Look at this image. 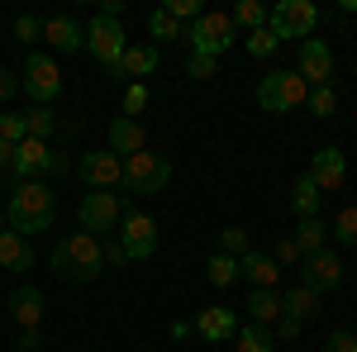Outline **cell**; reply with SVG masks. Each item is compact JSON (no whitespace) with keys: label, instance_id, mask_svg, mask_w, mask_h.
<instances>
[{"label":"cell","instance_id":"3957f363","mask_svg":"<svg viewBox=\"0 0 357 352\" xmlns=\"http://www.w3.org/2000/svg\"><path fill=\"white\" fill-rule=\"evenodd\" d=\"M172 181V162H167L162 153H134V158H124V176H119V186L129 190V195H158V190Z\"/></svg>","mask_w":357,"mask_h":352},{"label":"cell","instance_id":"9a60e30c","mask_svg":"<svg viewBox=\"0 0 357 352\" xmlns=\"http://www.w3.org/2000/svg\"><path fill=\"white\" fill-rule=\"evenodd\" d=\"M48 167H53V148L38 143V138H24V143L15 148V167H10V171H15L20 181H43Z\"/></svg>","mask_w":357,"mask_h":352},{"label":"cell","instance_id":"f6af8a7d","mask_svg":"<svg viewBox=\"0 0 357 352\" xmlns=\"http://www.w3.org/2000/svg\"><path fill=\"white\" fill-rule=\"evenodd\" d=\"M38 343H43L38 328H24V333H20V352H38Z\"/></svg>","mask_w":357,"mask_h":352},{"label":"cell","instance_id":"4dcf8cb0","mask_svg":"<svg viewBox=\"0 0 357 352\" xmlns=\"http://www.w3.org/2000/svg\"><path fill=\"white\" fill-rule=\"evenodd\" d=\"M234 338H238V343H234L238 352H272V348H276L272 328H262V324H248V328H238Z\"/></svg>","mask_w":357,"mask_h":352},{"label":"cell","instance_id":"e0dca14e","mask_svg":"<svg viewBox=\"0 0 357 352\" xmlns=\"http://www.w3.org/2000/svg\"><path fill=\"white\" fill-rule=\"evenodd\" d=\"M195 333H200L205 343H229V338L238 333V319H234L229 305H205V309L195 314Z\"/></svg>","mask_w":357,"mask_h":352},{"label":"cell","instance_id":"1f68e13d","mask_svg":"<svg viewBox=\"0 0 357 352\" xmlns=\"http://www.w3.org/2000/svg\"><path fill=\"white\" fill-rule=\"evenodd\" d=\"M329 238H338L343 247H357V205H343V210L333 215Z\"/></svg>","mask_w":357,"mask_h":352},{"label":"cell","instance_id":"277c9868","mask_svg":"<svg viewBox=\"0 0 357 352\" xmlns=\"http://www.w3.org/2000/svg\"><path fill=\"white\" fill-rule=\"evenodd\" d=\"M305 95H310V86H305L301 72H272V77H262V82H257V105L267 109V114L301 109Z\"/></svg>","mask_w":357,"mask_h":352},{"label":"cell","instance_id":"30bf717a","mask_svg":"<svg viewBox=\"0 0 357 352\" xmlns=\"http://www.w3.org/2000/svg\"><path fill=\"white\" fill-rule=\"evenodd\" d=\"M119 243H124V252H129V262L153 257V252H158V224H153L148 215H138V210H129V215L119 219Z\"/></svg>","mask_w":357,"mask_h":352},{"label":"cell","instance_id":"6da1fadb","mask_svg":"<svg viewBox=\"0 0 357 352\" xmlns=\"http://www.w3.org/2000/svg\"><path fill=\"white\" fill-rule=\"evenodd\" d=\"M57 215V195L43 181H20L15 195H10V205H5V229H15V234H43Z\"/></svg>","mask_w":357,"mask_h":352},{"label":"cell","instance_id":"d6986e66","mask_svg":"<svg viewBox=\"0 0 357 352\" xmlns=\"http://www.w3.org/2000/svg\"><path fill=\"white\" fill-rule=\"evenodd\" d=\"M158 62H162V57H158L153 43H129L114 72H119V77H129V82H143V77H153V72H158Z\"/></svg>","mask_w":357,"mask_h":352},{"label":"cell","instance_id":"7a4b0ae2","mask_svg":"<svg viewBox=\"0 0 357 352\" xmlns=\"http://www.w3.org/2000/svg\"><path fill=\"white\" fill-rule=\"evenodd\" d=\"M53 271L57 281H96L100 271H105V257H100V238L96 234H72V238H62V243L53 247Z\"/></svg>","mask_w":357,"mask_h":352},{"label":"cell","instance_id":"7dc6e473","mask_svg":"<svg viewBox=\"0 0 357 352\" xmlns=\"http://www.w3.org/2000/svg\"><path fill=\"white\" fill-rule=\"evenodd\" d=\"M338 15H357V0H338Z\"/></svg>","mask_w":357,"mask_h":352},{"label":"cell","instance_id":"d6a6232c","mask_svg":"<svg viewBox=\"0 0 357 352\" xmlns=\"http://www.w3.org/2000/svg\"><path fill=\"white\" fill-rule=\"evenodd\" d=\"M305 105H310V114H319V119H329L333 109H338V95H333V86H310V95H305Z\"/></svg>","mask_w":357,"mask_h":352},{"label":"cell","instance_id":"f546056e","mask_svg":"<svg viewBox=\"0 0 357 352\" xmlns=\"http://www.w3.org/2000/svg\"><path fill=\"white\" fill-rule=\"evenodd\" d=\"M24 124H29V138L48 143V138L57 134V114H53V105H33V109L24 114Z\"/></svg>","mask_w":357,"mask_h":352},{"label":"cell","instance_id":"4fadbf2b","mask_svg":"<svg viewBox=\"0 0 357 352\" xmlns=\"http://www.w3.org/2000/svg\"><path fill=\"white\" fill-rule=\"evenodd\" d=\"M305 176L319 190H343V181H348V158H343V148H319V153L310 158V171H305Z\"/></svg>","mask_w":357,"mask_h":352},{"label":"cell","instance_id":"603a6c76","mask_svg":"<svg viewBox=\"0 0 357 352\" xmlns=\"http://www.w3.org/2000/svg\"><path fill=\"white\" fill-rule=\"evenodd\" d=\"M10 314H15L20 333H24V328H38V319H43V296H38V286H20V291L10 296Z\"/></svg>","mask_w":357,"mask_h":352},{"label":"cell","instance_id":"ab89813d","mask_svg":"<svg viewBox=\"0 0 357 352\" xmlns=\"http://www.w3.org/2000/svg\"><path fill=\"white\" fill-rule=\"evenodd\" d=\"M324 352H357V333H348V328L329 333V338H324Z\"/></svg>","mask_w":357,"mask_h":352},{"label":"cell","instance_id":"7c38bea8","mask_svg":"<svg viewBox=\"0 0 357 352\" xmlns=\"http://www.w3.org/2000/svg\"><path fill=\"white\" fill-rule=\"evenodd\" d=\"M301 262H305V286H314L319 296L333 291V286H343V257L333 247H319V252H310Z\"/></svg>","mask_w":357,"mask_h":352},{"label":"cell","instance_id":"836d02e7","mask_svg":"<svg viewBox=\"0 0 357 352\" xmlns=\"http://www.w3.org/2000/svg\"><path fill=\"white\" fill-rule=\"evenodd\" d=\"M243 48H248L252 57H272L276 48H281V38H276L272 29L262 24V29H252V33H248V43H243Z\"/></svg>","mask_w":357,"mask_h":352},{"label":"cell","instance_id":"7402d4cb","mask_svg":"<svg viewBox=\"0 0 357 352\" xmlns=\"http://www.w3.org/2000/svg\"><path fill=\"white\" fill-rule=\"evenodd\" d=\"M0 267H5V271H29V267H33V247H29L24 234L0 229Z\"/></svg>","mask_w":357,"mask_h":352},{"label":"cell","instance_id":"4316f807","mask_svg":"<svg viewBox=\"0 0 357 352\" xmlns=\"http://www.w3.org/2000/svg\"><path fill=\"white\" fill-rule=\"evenodd\" d=\"M319 200H324V190L314 186L310 176H301L296 190H291V210H296L301 219H319Z\"/></svg>","mask_w":357,"mask_h":352},{"label":"cell","instance_id":"484cf974","mask_svg":"<svg viewBox=\"0 0 357 352\" xmlns=\"http://www.w3.org/2000/svg\"><path fill=\"white\" fill-rule=\"evenodd\" d=\"M248 319L272 328L276 319H281V296H276V291H252V296H248Z\"/></svg>","mask_w":357,"mask_h":352},{"label":"cell","instance_id":"ac0fdd59","mask_svg":"<svg viewBox=\"0 0 357 352\" xmlns=\"http://www.w3.org/2000/svg\"><path fill=\"white\" fill-rule=\"evenodd\" d=\"M143 148H148V129H143L138 119L114 114V124H110V153L124 162V158H134V153H143Z\"/></svg>","mask_w":357,"mask_h":352},{"label":"cell","instance_id":"d590c367","mask_svg":"<svg viewBox=\"0 0 357 352\" xmlns=\"http://www.w3.org/2000/svg\"><path fill=\"white\" fill-rule=\"evenodd\" d=\"M143 109H148V86L129 82V91H124V119H138Z\"/></svg>","mask_w":357,"mask_h":352},{"label":"cell","instance_id":"83f0119b","mask_svg":"<svg viewBox=\"0 0 357 352\" xmlns=\"http://www.w3.org/2000/svg\"><path fill=\"white\" fill-rule=\"evenodd\" d=\"M229 20H234V29H248V33H252V29L267 24V5H262V0H238V5L229 10Z\"/></svg>","mask_w":357,"mask_h":352},{"label":"cell","instance_id":"8d00e7d4","mask_svg":"<svg viewBox=\"0 0 357 352\" xmlns=\"http://www.w3.org/2000/svg\"><path fill=\"white\" fill-rule=\"evenodd\" d=\"M0 138L20 148V143L29 138V124H24V114H0Z\"/></svg>","mask_w":357,"mask_h":352},{"label":"cell","instance_id":"52a82bcc","mask_svg":"<svg viewBox=\"0 0 357 352\" xmlns=\"http://www.w3.org/2000/svg\"><path fill=\"white\" fill-rule=\"evenodd\" d=\"M314 24H319V10L310 0H281V5L267 10V29H272L276 38H301L305 43L314 33Z\"/></svg>","mask_w":357,"mask_h":352},{"label":"cell","instance_id":"7bdbcfd3","mask_svg":"<svg viewBox=\"0 0 357 352\" xmlns=\"http://www.w3.org/2000/svg\"><path fill=\"white\" fill-rule=\"evenodd\" d=\"M301 319H286V314H281V319H276V328H272V338L276 343H291V338H301Z\"/></svg>","mask_w":357,"mask_h":352},{"label":"cell","instance_id":"cb8c5ba5","mask_svg":"<svg viewBox=\"0 0 357 352\" xmlns=\"http://www.w3.org/2000/svg\"><path fill=\"white\" fill-rule=\"evenodd\" d=\"M291 243L301 247V257L319 252V247H329V229H324V219H301L296 234H291Z\"/></svg>","mask_w":357,"mask_h":352},{"label":"cell","instance_id":"2e32d148","mask_svg":"<svg viewBox=\"0 0 357 352\" xmlns=\"http://www.w3.org/2000/svg\"><path fill=\"white\" fill-rule=\"evenodd\" d=\"M43 38L57 53H77V48H86V24L77 15H48L43 20Z\"/></svg>","mask_w":357,"mask_h":352},{"label":"cell","instance_id":"60d3db41","mask_svg":"<svg viewBox=\"0 0 357 352\" xmlns=\"http://www.w3.org/2000/svg\"><path fill=\"white\" fill-rule=\"evenodd\" d=\"M100 257H105V267H124V262H129V252H124L119 238H105V243H100Z\"/></svg>","mask_w":357,"mask_h":352},{"label":"cell","instance_id":"8992f818","mask_svg":"<svg viewBox=\"0 0 357 352\" xmlns=\"http://www.w3.org/2000/svg\"><path fill=\"white\" fill-rule=\"evenodd\" d=\"M124 48H129V38H124V24L119 20H110V15H96L91 24H86V53L96 57L100 67H119V57H124Z\"/></svg>","mask_w":357,"mask_h":352},{"label":"cell","instance_id":"44dd1931","mask_svg":"<svg viewBox=\"0 0 357 352\" xmlns=\"http://www.w3.org/2000/svg\"><path fill=\"white\" fill-rule=\"evenodd\" d=\"M238 271H243V281H252V291H276V276H281V267L267 252H243Z\"/></svg>","mask_w":357,"mask_h":352},{"label":"cell","instance_id":"f1b7e54d","mask_svg":"<svg viewBox=\"0 0 357 352\" xmlns=\"http://www.w3.org/2000/svg\"><path fill=\"white\" fill-rule=\"evenodd\" d=\"M148 33H153L158 43H172V38H186V24H176L162 5H158V10H148Z\"/></svg>","mask_w":357,"mask_h":352},{"label":"cell","instance_id":"9c48e42d","mask_svg":"<svg viewBox=\"0 0 357 352\" xmlns=\"http://www.w3.org/2000/svg\"><path fill=\"white\" fill-rule=\"evenodd\" d=\"M20 86H24V95L33 105H53L57 95H62V72H57V62L48 53H29Z\"/></svg>","mask_w":357,"mask_h":352},{"label":"cell","instance_id":"ee69618b","mask_svg":"<svg viewBox=\"0 0 357 352\" xmlns=\"http://www.w3.org/2000/svg\"><path fill=\"white\" fill-rule=\"evenodd\" d=\"M15 91H20V77H15L10 67H0V100H10Z\"/></svg>","mask_w":357,"mask_h":352},{"label":"cell","instance_id":"8fae6325","mask_svg":"<svg viewBox=\"0 0 357 352\" xmlns=\"http://www.w3.org/2000/svg\"><path fill=\"white\" fill-rule=\"evenodd\" d=\"M77 176H82L86 186H96V190H110L119 176H124V162L114 158L110 148H96V153H86L82 162H77Z\"/></svg>","mask_w":357,"mask_h":352},{"label":"cell","instance_id":"b9f144b4","mask_svg":"<svg viewBox=\"0 0 357 352\" xmlns=\"http://www.w3.org/2000/svg\"><path fill=\"white\" fill-rule=\"evenodd\" d=\"M272 262H276V267H296V262H301V247L291 243V238H281L276 252H272Z\"/></svg>","mask_w":357,"mask_h":352},{"label":"cell","instance_id":"f35d334b","mask_svg":"<svg viewBox=\"0 0 357 352\" xmlns=\"http://www.w3.org/2000/svg\"><path fill=\"white\" fill-rule=\"evenodd\" d=\"M15 38H20V43H38V38H43V20H38V15H20V20H15Z\"/></svg>","mask_w":357,"mask_h":352},{"label":"cell","instance_id":"d4e9b609","mask_svg":"<svg viewBox=\"0 0 357 352\" xmlns=\"http://www.w3.org/2000/svg\"><path fill=\"white\" fill-rule=\"evenodd\" d=\"M205 281H210L215 291H229L234 281H243V271H238V257H229V252H215V257L205 262Z\"/></svg>","mask_w":357,"mask_h":352},{"label":"cell","instance_id":"e575fe53","mask_svg":"<svg viewBox=\"0 0 357 352\" xmlns=\"http://www.w3.org/2000/svg\"><path fill=\"white\" fill-rule=\"evenodd\" d=\"M220 252H229V257H243V252H252L248 229H220Z\"/></svg>","mask_w":357,"mask_h":352},{"label":"cell","instance_id":"5bb4252c","mask_svg":"<svg viewBox=\"0 0 357 352\" xmlns=\"http://www.w3.org/2000/svg\"><path fill=\"white\" fill-rule=\"evenodd\" d=\"M305 77V86H329L333 82V53L324 38H305L301 43V67H296Z\"/></svg>","mask_w":357,"mask_h":352},{"label":"cell","instance_id":"5b68a950","mask_svg":"<svg viewBox=\"0 0 357 352\" xmlns=\"http://www.w3.org/2000/svg\"><path fill=\"white\" fill-rule=\"evenodd\" d=\"M234 38H238V29H234V20L220 15V10H205V15L186 29V43H191V53H200V57L229 53V43H234Z\"/></svg>","mask_w":357,"mask_h":352},{"label":"cell","instance_id":"ba28073f","mask_svg":"<svg viewBox=\"0 0 357 352\" xmlns=\"http://www.w3.org/2000/svg\"><path fill=\"white\" fill-rule=\"evenodd\" d=\"M77 215H82L86 234H96V238H100V234H114V224L129 215V210H124V200H119L114 190H86L82 205H77Z\"/></svg>","mask_w":357,"mask_h":352},{"label":"cell","instance_id":"74e56055","mask_svg":"<svg viewBox=\"0 0 357 352\" xmlns=\"http://www.w3.org/2000/svg\"><path fill=\"white\" fill-rule=\"evenodd\" d=\"M215 72H220V57H200V53L186 57V77H195V82H210Z\"/></svg>","mask_w":357,"mask_h":352},{"label":"cell","instance_id":"c3c4849f","mask_svg":"<svg viewBox=\"0 0 357 352\" xmlns=\"http://www.w3.org/2000/svg\"><path fill=\"white\" fill-rule=\"evenodd\" d=\"M0 224H5V215H0Z\"/></svg>","mask_w":357,"mask_h":352},{"label":"cell","instance_id":"ffe728a7","mask_svg":"<svg viewBox=\"0 0 357 352\" xmlns=\"http://www.w3.org/2000/svg\"><path fill=\"white\" fill-rule=\"evenodd\" d=\"M319 291H314V286H296V291H286V296H281V314H286V319H301V324H310V319H314V314H319V309H324V305H319Z\"/></svg>","mask_w":357,"mask_h":352},{"label":"cell","instance_id":"bcb514c9","mask_svg":"<svg viewBox=\"0 0 357 352\" xmlns=\"http://www.w3.org/2000/svg\"><path fill=\"white\" fill-rule=\"evenodd\" d=\"M0 167H15V143L0 138Z\"/></svg>","mask_w":357,"mask_h":352}]
</instances>
